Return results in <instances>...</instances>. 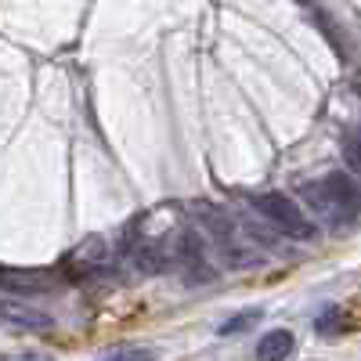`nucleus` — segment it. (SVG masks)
Segmentation results:
<instances>
[{
  "mask_svg": "<svg viewBox=\"0 0 361 361\" xmlns=\"http://www.w3.org/2000/svg\"><path fill=\"white\" fill-rule=\"evenodd\" d=\"M4 361H51L47 354H8Z\"/></svg>",
  "mask_w": 361,
  "mask_h": 361,
  "instance_id": "obj_9",
  "label": "nucleus"
},
{
  "mask_svg": "<svg viewBox=\"0 0 361 361\" xmlns=\"http://www.w3.org/2000/svg\"><path fill=\"white\" fill-rule=\"evenodd\" d=\"M253 209H257L264 221L275 224L286 238H296V243H311V238L318 235L314 221H311L289 195H282V192H264V195H257V199H253Z\"/></svg>",
  "mask_w": 361,
  "mask_h": 361,
  "instance_id": "obj_2",
  "label": "nucleus"
},
{
  "mask_svg": "<svg viewBox=\"0 0 361 361\" xmlns=\"http://www.w3.org/2000/svg\"><path fill=\"white\" fill-rule=\"evenodd\" d=\"M105 361H156V350H148V347H119Z\"/></svg>",
  "mask_w": 361,
  "mask_h": 361,
  "instance_id": "obj_8",
  "label": "nucleus"
},
{
  "mask_svg": "<svg viewBox=\"0 0 361 361\" xmlns=\"http://www.w3.org/2000/svg\"><path fill=\"white\" fill-rule=\"evenodd\" d=\"M343 159H347V166L361 177V127L347 130V137H343Z\"/></svg>",
  "mask_w": 361,
  "mask_h": 361,
  "instance_id": "obj_7",
  "label": "nucleus"
},
{
  "mask_svg": "<svg viewBox=\"0 0 361 361\" xmlns=\"http://www.w3.org/2000/svg\"><path fill=\"white\" fill-rule=\"evenodd\" d=\"M296 192L304 199V206L329 228H343L361 217V185L347 173L318 177L311 185H300Z\"/></svg>",
  "mask_w": 361,
  "mask_h": 361,
  "instance_id": "obj_1",
  "label": "nucleus"
},
{
  "mask_svg": "<svg viewBox=\"0 0 361 361\" xmlns=\"http://www.w3.org/2000/svg\"><path fill=\"white\" fill-rule=\"evenodd\" d=\"M0 322L15 325V329H33V333H44V329H54V318L37 311V307H25L15 304V300H0Z\"/></svg>",
  "mask_w": 361,
  "mask_h": 361,
  "instance_id": "obj_3",
  "label": "nucleus"
},
{
  "mask_svg": "<svg viewBox=\"0 0 361 361\" xmlns=\"http://www.w3.org/2000/svg\"><path fill=\"white\" fill-rule=\"evenodd\" d=\"M260 318H264V311H260V307H250V311H243V314L228 318V322L217 329V333H221V336H238V333H246L250 325H257Z\"/></svg>",
  "mask_w": 361,
  "mask_h": 361,
  "instance_id": "obj_6",
  "label": "nucleus"
},
{
  "mask_svg": "<svg viewBox=\"0 0 361 361\" xmlns=\"http://www.w3.org/2000/svg\"><path fill=\"white\" fill-rule=\"evenodd\" d=\"M293 333L289 329H271L267 336H260L257 343V361H286L293 354Z\"/></svg>",
  "mask_w": 361,
  "mask_h": 361,
  "instance_id": "obj_4",
  "label": "nucleus"
},
{
  "mask_svg": "<svg viewBox=\"0 0 361 361\" xmlns=\"http://www.w3.org/2000/svg\"><path fill=\"white\" fill-rule=\"evenodd\" d=\"M357 322L354 318H347V307H329L322 318H318V333L322 336H336V333H347V329H354Z\"/></svg>",
  "mask_w": 361,
  "mask_h": 361,
  "instance_id": "obj_5",
  "label": "nucleus"
}]
</instances>
